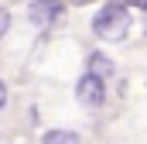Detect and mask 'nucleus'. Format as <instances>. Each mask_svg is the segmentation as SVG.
I'll return each mask as SVG.
<instances>
[{
	"mask_svg": "<svg viewBox=\"0 0 147 144\" xmlns=\"http://www.w3.org/2000/svg\"><path fill=\"white\" fill-rule=\"evenodd\" d=\"M41 144H82L75 130H45Z\"/></svg>",
	"mask_w": 147,
	"mask_h": 144,
	"instance_id": "39448f33",
	"label": "nucleus"
},
{
	"mask_svg": "<svg viewBox=\"0 0 147 144\" xmlns=\"http://www.w3.org/2000/svg\"><path fill=\"white\" fill-rule=\"evenodd\" d=\"M7 107V86H3V79H0V110Z\"/></svg>",
	"mask_w": 147,
	"mask_h": 144,
	"instance_id": "0eeeda50",
	"label": "nucleus"
},
{
	"mask_svg": "<svg viewBox=\"0 0 147 144\" xmlns=\"http://www.w3.org/2000/svg\"><path fill=\"white\" fill-rule=\"evenodd\" d=\"M92 31H96V38H103V41H120V38L130 31V14H127V7H123V3H106V7L92 17Z\"/></svg>",
	"mask_w": 147,
	"mask_h": 144,
	"instance_id": "f257e3e1",
	"label": "nucleus"
},
{
	"mask_svg": "<svg viewBox=\"0 0 147 144\" xmlns=\"http://www.w3.org/2000/svg\"><path fill=\"white\" fill-rule=\"evenodd\" d=\"M89 72H92V75H99V79H110L113 72H116V65H113L103 52H96V55H89Z\"/></svg>",
	"mask_w": 147,
	"mask_h": 144,
	"instance_id": "20e7f679",
	"label": "nucleus"
},
{
	"mask_svg": "<svg viewBox=\"0 0 147 144\" xmlns=\"http://www.w3.org/2000/svg\"><path fill=\"white\" fill-rule=\"evenodd\" d=\"M103 82H106V79L86 72V75L79 79V86H75V100H79L86 110H99L103 100H106V86H103Z\"/></svg>",
	"mask_w": 147,
	"mask_h": 144,
	"instance_id": "f03ea898",
	"label": "nucleus"
},
{
	"mask_svg": "<svg viewBox=\"0 0 147 144\" xmlns=\"http://www.w3.org/2000/svg\"><path fill=\"white\" fill-rule=\"evenodd\" d=\"M62 14H65V7H62L58 0H34V3L28 7V17H31V24H38V28L55 24Z\"/></svg>",
	"mask_w": 147,
	"mask_h": 144,
	"instance_id": "7ed1b4c3",
	"label": "nucleus"
},
{
	"mask_svg": "<svg viewBox=\"0 0 147 144\" xmlns=\"http://www.w3.org/2000/svg\"><path fill=\"white\" fill-rule=\"evenodd\" d=\"M130 7H137V10H147V0H127Z\"/></svg>",
	"mask_w": 147,
	"mask_h": 144,
	"instance_id": "6e6552de",
	"label": "nucleus"
},
{
	"mask_svg": "<svg viewBox=\"0 0 147 144\" xmlns=\"http://www.w3.org/2000/svg\"><path fill=\"white\" fill-rule=\"evenodd\" d=\"M7 28H10V14H7V10L0 7V38L7 35Z\"/></svg>",
	"mask_w": 147,
	"mask_h": 144,
	"instance_id": "423d86ee",
	"label": "nucleus"
}]
</instances>
